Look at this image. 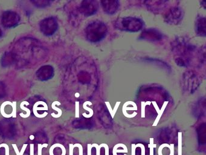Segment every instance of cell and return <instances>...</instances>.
<instances>
[{
	"label": "cell",
	"instance_id": "11",
	"mask_svg": "<svg viewBox=\"0 0 206 155\" xmlns=\"http://www.w3.org/2000/svg\"><path fill=\"white\" fill-rule=\"evenodd\" d=\"M56 105H58V106H59V105H61V103H60V102H58V101H54V102H53L52 103V108L54 110H55V111H56V112H58L57 115L54 116L55 118H59L60 116H61L62 115V110H61L60 109V108H57V107H56Z\"/></svg>",
	"mask_w": 206,
	"mask_h": 155
},
{
	"label": "cell",
	"instance_id": "8",
	"mask_svg": "<svg viewBox=\"0 0 206 155\" xmlns=\"http://www.w3.org/2000/svg\"><path fill=\"white\" fill-rule=\"evenodd\" d=\"M118 153H128V148L125 145L123 144H118L114 146L113 150V155H117ZM124 155H127L125 154Z\"/></svg>",
	"mask_w": 206,
	"mask_h": 155
},
{
	"label": "cell",
	"instance_id": "16",
	"mask_svg": "<svg viewBox=\"0 0 206 155\" xmlns=\"http://www.w3.org/2000/svg\"><path fill=\"white\" fill-rule=\"evenodd\" d=\"M100 147L102 148V147H104L105 149V155H109V147L107 144H102L100 145Z\"/></svg>",
	"mask_w": 206,
	"mask_h": 155
},
{
	"label": "cell",
	"instance_id": "20",
	"mask_svg": "<svg viewBox=\"0 0 206 155\" xmlns=\"http://www.w3.org/2000/svg\"><path fill=\"white\" fill-rule=\"evenodd\" d=\"M27 146H28L27 144H24V145H23V147H22V149H21V151L19 152V153L18 155H23V153H24V152H25V150H26V149Z\"/></svg>",
	"mask_w": 206,
	"mask_h": 155
},
{
	"label": "cell",
	"instance_id": "10",
	"mask_svg": "<svg viewBox=\"0 0 206 155\" xmlns=\"http://www.w3.org/2000/svg\"><path fill=\"white\" fill-rule=\"evenodd\" d=\"M75 147H78L79 149V155H83V147L81 144H70L69 145V149H70V155H73V150Z\"/></svg>",
	"mask_w": 206,
	"mask_h": 155
},
{
	"label": "cell",
	"instance_id": "1",
	"mask_svg": "<svg viewBox=\"0 0 206 155\" xmlns=\"http://www.w3.org/2000/svg\"><path fill=\"white\" fill-rule=\"evenodd\" d=\"M107 29L105 24L98 21H93L87 29V38L91 42H98L105 37Z\"/></svg>",
	"mask_w": 206,
	"mask_h": 155
},
{
	"label": "cell",
	"instance_id": "17",
	"mask_svg": "<svg viewBox=\"0 0 206 155\" xmlns=\"http://www.w3.org/2000/svg\"><path fill=\"white\" fill-rule=\"evenodd\" d=\"M91 147H95L96 148V155H100V146H99L98 144H93L91 145Z\"/></svg>",
	"mask_w": 206,
	"mask_h": 155
},
{
	"label": "cell",
	"instance_id": "7",
	"mask_svg": "<svg viewBox=\"0 0 206 155\" xmlns=\"http://www.w3.org/2000/svg\"><path fill=\"white\" fill-rule=\"evenodd\" d=\"M142 36L144 38L152 40H158L162 38V35L158 31L152 29L148 30L144 32H143Z\"/></svg>",
	"mask_w": 206,
	"mask_h": 155
},
{
	"label": "cell",
	"instance_id": "13",
	"mask_svg": "<svg viewBox=\"0 0 206 155\" xmlns=\"http://www.w3.org/2000/svg\"><path fill=\"white\" fill-rule=\"evenodd\" d=\"M26 103H27V101H23L21 103V104H20V108H21V109H22L23 110H24L25 112H26V114L24 116V118H28V116H30V109L24 107V105Z\"/></svg>",
	"mask_w": 206,
	"mask_h": 155
},
{
	"label": "cell",
	"instance_id": "21",
	"mask_svg": "<svg viewBox=\"0 0 206 155\" xmlns=\"http://www.w3.org/2000/svg\"><path fill=\"white\" fill-rule=\"evenodd\" d=\"M30 155H34V145L33 144L30 145Z\"/></svg>",
	"mask_w": 206,
	"mask_h": 155
},
{
	"label": "cell",
	"instance_id": "19",
	"mask_svg": "<svg viewBox=\"0 0 206 155\" xmlns=\"http://www.w3.org/2000/svg\"><path fill=\"white\" fill-rule=\"evenodd\" d=\"M170 154L169 155H174V144H172L170 145Z\"/></svg>",
	"mask_w": 206,
	"mask_h": 155
},
{
	"label": "cell",
	"instance_id": "15",
	"mask_svg": "<svg viewBox=\"0 0 206 155\" xmlns=\"http://www.w3.org/2000/svg\"><path fill=\"white\" fill-rule=\"evenodd\" d=\"M48 146L47 144H40L38 145V155H42V150L44 147L46 148Z\"/></svg>",
	"mask_w": 206,
	"mask_h": 155
},
{
	"label": "cell",
	"instance_id": "22",
	"mask_svg": "<svg viewBox=\"0 0 206 155\" xmlns=\"http://www.w3.org/2000/svg\"><path fill=\"white\" fill-rule=\"evenodd\" d=\"M91 144H88V155H91Z\"/></svg>",
	"mask_w": 206,
	"mask_h": 155
},
{
	"label": "cell",
	"instance_id": "18",
	"mask_svg": "<svg viewBox=\"0 0 206 155\" xmlns=\"http://www.w3.org/2000/svg\"><path fill=\"white\" fill-rule=\"evenodd\" d=\"M4 147L6 150V155H9V147L6 144H0V148Z\"/></svg>",
	"mask_w": 206,
	"mask_h": 155
},
{
	"label": "cell",
	"instance_id": "5",
	"mask_svg": "<svg viewBox=\"0 0 206 155\" xmlns=\"http://www.w3.org/2000/svg\"><path fill=\"white\" fill-rule=\"evenodd\" d=\"M83 11L87 15H92L97 11L98 4L95 1H84L83 5Z\"/></svg>",
	"mask_w": 206,
	"mask_h": 155
},
{
	"label": "cell",
	"instance_id": "14",
	"mask_svg": "<svg viewBox=\"0 0 206 155\" xmlns=\"http://www.w3.org/2000/svg\"><path fill=\"white\" fill-rule=\"evenodd\" d=\"M148 147L150 148V155H154V148L157 147V145L154 144V139H150V144L148 145Z\"/></svg>",
	"mask_w": 206,
	"mask_h": 155
},
{
	"label": "cell",
	"instance_id": "23",
	"mask_svg": "<svg viewBox=\"0 0 206 155\" xmlns=\"http://www.w3.org/2000/svg\"><path fill=\"white\" fill-rule=\"evenodd\" d=\"M30 139H32V140H33V139H34V136H33V135L30 136Z\"/></svg>",
	"mask_w": 206,
	"mask_h": 155
},
{
	"label": "cell",
	"instance_id": "6",
	"mask_svg": "<svg viewBox=\"0 0 206 155\" xmlns=\"http://www.w3.org/2000/svg\"><path fill=\"white\" fill-rule=\"evenodd\" d=\"M205 18H199L197 19L196 23V32L198 35L205 36Z\"/></svg>",
	"mask_w": 206,
	"mask_h": 155
},
{
	"label": "cell",
	"instance_id": "3",
	"mask_svg": "<svg viewBox=\"0 0 206 155\" xmlns=\"http://www.w3.org/2000/svg\"><path fill=\"white\" fill-rule=\"evenodd\" d=\"M182 18V11L178 8H174L170 10L168 13L165 20L168 23L176 24L178 23Z\"/></svg>",
	"mask_w": 206,
	"mask_h": 155
},
{
	"label": "cell",
	"instance_id": "4",
	"mask_svg": "<svg viewBox=\"0 0 206 155\" xmlns=\"http://www.w3.org/2000/svg\"><path fill=\"white\" fill-rule=\"evenodd\" d=\"M101 3L103 11L109 15L116 12L119 7V2L117 1H102Z\"/></svg>",
	"mask_w": 206,
	"mask_h": 155
},
{
	"label": "cell",
	"instance_id": "9",
	"mask_svg": "<svg viewBox=\"0 0 206 155\" xmlns=\"http://www.w3.org/2000/svg\"><path fill=\"white\" fill-rule=\"evenodd\" d=\"M38 110H46L47 111L48 110V106L46 102H44L42 107H39V102H36L34 104L33 106V113L34 114V116H36L37 112Z\"/></svg>",
	"mask_w": 206,
	"mask_h": 155
},
{
	"label": "cell",
	"instance_id": "2",
	"mask_svg": "<svg viewBox=\"0 0 206 155\" xmlns=\"http://www.w3.org/2000/svg\"><path fill=\"white\" fill-rule=\"evenodd\" d=\"M116 27L123 31L128 32H137L141 29L143 26V23L141 19L132 18L127 17L119 19L115 24Z\"/></svg>",
	"mask_w": 206,
	"mask_h": 155
},
{
	"label": "cell",
	"instance_id": "12",
	"mask_svg": "<svg viewBox=\"0 0 206 155\" xmlns=\"http://www.w3.org/2000/svg\"><path fill=\"white\" fill-rule=\"evenodd\" d=\"M178 155H182V133H178Z\"/></svg>",
	"mask_w": 206,
	"mask_h": 155
}]
</instances>
